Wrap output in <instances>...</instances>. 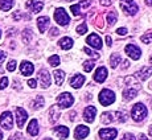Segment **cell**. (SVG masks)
<instances>
[{
	"instance_id": "obj_36",
	"label": "cell",
	"mask_w": 152,
	"mask_h": 140,
	"mask_svg": "<svg viewBox=\"0 0 152 140\" xmlns=\"http://www.w3.org/2000/svg\"><path fill=\"white\" fill-rule=\"evenodd\" d=\"M83 52L86 54H89V56H91L93 58H99V54L95 53V52H93L91 49H89V48H83Z\"/></svg>"
},
{
	"instance_id": "obj_13",
	"label": "cell",
	"mask_w": 152,
	"mask_h": 140,
	"mask_svg": "<svg viewBox=\"0 0 152 140\" xmlns=\"http://www.w3.org/2000/svg\"><path fill=\"white\" fill-rule=\"evenodd\" d=\"M25 5H27V8L29 11H32L33 13H37V12H40V11L42 9L44 3L42 1H37V0H28Z\"/></svg>"
},
{
	"instance_id": "obj_29",
	"label": "cell",
	"mask_w": 152,
	"mask_h": 140,
	"mask_svg": "<svg viewBox=\"0 0 152 140\" xmlns=\"http://www.w3.org/2000/svg\"><path fill=\"white\" fill-rule=\"evenodd\" d=\"M44 103H45V101H44V97H42V95H39V97H36V99L33 101V103H32V107H33L34 110L41 109V107L44 106Z\"/></svg>"
},
{
	"instance_id": "obj_8",
	"label": "cell",
	"mask_w": 152,
	"mask_h": 140,
	"mask_svg": "<svg viewBox=\"0 0 152 140\" xmlns=\"http://www.w3.org/2000/svg\"><path fill=\"white\" fill-rule=\"evenodd\" d=\"M118 135V131L115 128H102L99 130V136L102 140H114Z\"/></svg>"
},
{
	"instance_id": "obj_45",
	"label": "cell",
	"mask_w": 152,
	"mask_h": 140,
	"mask_svg": "<svg viewBox=\"0 0 152 140\" xmlns=\"http://www.w3.org/2000/svg\"><path fill=\"white\" fill-rule=\"evenodd\" d=\"M4 60H5V53L4 52H0V63H1ZM0 71H1V68H0Z\"/></svg>"
},
{
	"instance_id": "obj_43",
	"label": "cell",
	"mask_w": 152,
	"mask_h": 140,
	"mask_svg": "<svg viewBox=\"0 0 152 140\" xmlns=\"http://www.w3.org/2000/svg\"><path fill=\"white\" fill-rule=\"evenodd\" d=\"M28 86H29V87H32V89H34V87L37 86L36 79H29V81H28Z\"/></svg>"
},
{
	"instance_id": "obj_38",
	"label": "cell",
	"mask_w": 152,
	"mask_h": 140,
	"mask_svg": "<svg viewBox=\"0 0 152 140\" xmlns=\"http://www.w3.org/2000/svg\"><path fill=\"white\" fill-rule=\"evenodd\" d=\"M31 36H32L31 31H29V29H25L24 33H23V39H24V41H25V42H28V41H29V39H31Z\"/></svg>"
},
{
	"instance_id": "obj_20",
	"label": "cell",
	"mask_w": 152,
	"mask_h": 140,
	"mask_svg": "<svg viewBox=\"0 0 152 140\" xmlns=\"http://www.w3.org/2000/svg\"><path fill=\"white\" fill-rule=\"evenodd\" d=\"M49 23H50V19H49V17H46V16L39 17V19H37V27H39L40 32L44 33V32L46 31V28L49 27Z\"/></svg>"
},
{
	"instance_id": "obj_24",
	"label": "cell",
	"mask_w": 152,
	"mask_h": 140,
	"mask_svg": "<svg viewBox=\"0 0 152 140\" xmlns=\"http://www.w3.org/2000/svg\"><path fill=\"white\" fill-rule=\"evenodd\" d=\"M136 94H138V91H136L134 87L126 89L123 91V99H124V101H131V99H134L136 97Z\"/></svg>"
},
{
	"instance_id": "obj_16",
	"label": "cell",
	"mask_w": 152,
	"mask_h": 140,
	"mask_svg": "<svg viewBox=\"0 0 152 140\" xmlns=\"http://www.w3.org/2000/svg\"><path fill=\"white\" fill-rule=\"evenodd\" d=\"M33 70H34L33 63L28 62V61H23L21 65H20V71H21L23 75H27L28 77V75H31L33 73Z\"/></svg>"
},
{
	"instance_id": "obj_12",
	"label": "cell",
	"mask_w": 152,
	"mask_h": 140,
	"mask_svg": "<svg viewBox=\"0 0 152 140\" xmlns=\"http://www.w3.org/2000/svg\"><path fill=\"white\" fill-rule=\"evenodd\" d=\"M40 77V82H41V87L42 89H46V87L50 86V74H49L48 70L42 69L39 74Z\"/></svg>"
},
{
	"instance_id": "obj_15",
	"label": "cell",
	"mask_w": 152,
	"mask_h": 140,
	"mask_svg": "<svg viewBox=\"0 0 152 140\" xmlns=\"http://www.w3.org/2000/svg\"><path fill=\"white\" fill-rule=\"evenodd\" d=\"M106 78H107V69L104 68V66L98 68L97 71H95V74H94V79L97 81V82L102 83V82H104V81H106Z\"/></svg>"
},
{
	"instance_id": "obj_21",
	"label": "cell",
	"mask_w": 152,
	"mask_h": 140,
	"mask_svg": "<svg viewBox=\"0 0 152 140\" xmlns=\"http://www.w3.org/2000/svg\"><path fill=\"white\" fill-rule=\"evenodd\" d=\"M27 130H28L29 135H32V136L39 135V122H37L36 119H32V120L29 122Z\"/></svg>"
},
{
	"instance_id": "obj_53",
	"label": "cell",
	"mask_w": 152,
	"mask_h": 140,
	"mask_svg": "<svg viewBox=\"0 0 152 140\" xmlns=\"http://www.w3.org/2000/svg\"><path fill=\"white\" fill-rule=\"evenodd\" d=\"M3 139V132H1V130H0V140Z\"/></svg>"
},
{
	"instance_id": "obj_39",
	"label": "cell",
	"mask_w": 152,
	"mask_h": 140,
	"mask_svg": "<svg viewBox=\"0 0 152 140\" xmlns=\"http://www.w3.org/2000/svg\"><path fill=\"white\" fill-rule=\"evenodd\" d=\"M7 69H8V71H15V69H16V61H10L8 62V65H7Z\"/></svg>"
},
{
	"instance_id": "obj_5",
	"label": "cell",
	"mask_w": 152,
	"mask_h": 140,
	"mask_svg": "<svg viewBox=\"0 0 152 140\" xmlns=\"http://www.w3.org/2000/svg\"><path fill=\"white\" fill-rule=\"evenodd\" d=\"M121 7L124 11V13L130 15V16H134V15L138 12V5L134 3V0H122Z\"/></svg>"
},
{
	"instance_id": "obj_22",
	"label": "cell",
	"mask_w": 152,
	"mask_h": 140,
	"mask_svg": "<svg viewBox=\"0 0 152 140\" xmlns=\"http://www.w3.org/2000/svg\"><path fill=\"white\" fill-rule=\"evenodd\" d=\"M101 122L103 124H110V123H113V122H116L115 120V112H111V111L103 112L101 116Z\"/></svg>"
},
{
	"instance_id": "obj_11",
	"label": "cell",
	"mask_w": 152,
	"mask_h": 140,
	"mask_svg": "<svg viewBox=\"0 0 152 140\" xmlns=\"http://www.w3.org/2000/svg\"><path fill=\"white\" fill-rule=\"evenodd\" d=\"M89 132H90L89 127L83 126V124H80V126L75 127V131H74V139H77V140L85 139L87 135H89Z\"/></svg>"
},
{
	"instance_id": "obj_34",
	"label": "cell",
	"mask_w": 152,
	"mask_h": 140,
	"mask_svg": "<svg viewBox=\"0 0 152 140\" xmlns=\"http://www.w3.org/2000/svg\"><path fill=\"white\" fill-rule=\"evenodd\" d=\"M87 32V25L85 24V23H82L81 25H78L77 27V33L78 34H85Z\"/></svg>"
},
{
	"instance_id": "obj_58",
	"label": "cell",
	"mask_w": 152,
	"mask_h": 140,
	"mask_svg": "<svg viewBox=\"0 0 152 140\" xmlns=\"http://www.w3.org/2000/svg\"><path fill=\"white\" fill-rule=\"evenodd\" d=\"M0 37H1V33H0Z\"/></svg>"
},
{
	"instance_id": "obj_47",
	"label": "cell",
	"mask_w": 152,
	"mask_h": 140,
	"mask_svg": "<svg viewBox=\"0 0 152 140\" xmlns=\"http://www.w3.org/2000/svg\"><path fill=\"white\" fill-rule=\"evenodd\" d=\"M50 34H52V36H57V34H58V29L57 28H52Z\"/></svg>"
},
{
	"instance_id": "obj_33",
	"label": "cell",
	"mask_w": 152,
	"mask_h": 140,
	"mask_svg": "<svg viewBox=\"0 0 152 140\" xmlns=\"http://www.w3.org/2000/svg\"><path fill=\"white\" fill-rule=\"evenodd\" d=\"M142 41L144 44H151L152 42V32H148L144 36H142Z\"/></svg>"
},
{
	"instance_id": "obj_50",
	"label": "cell",
	"mask_w": 152,
	"mask_h": 140,
	"mask_svg": "<svg viewBox=\"0 0 152 140\" xmlns=\"http://www.w3.org/2000/svg\"><path fill=\"white\" fill-rule=\"evenodd\" d=\"M106 42H107V45L109 46H111V44H113L111 42V36H106Z\"/></svg>"
},
{
	"instance_id": "obj_23",
	"label": "cell",
	"mask_w": 152,
	"mask_h": 140,
	"mask_svg": "<svg viewBox=\"0 0 152 140\" xmlns=\"http://www.w3.org/2000/svg\"><path fill=\"white\" fill-rule=\"evenodd\" d=\"M49 122L50 123H56V122L60 119V109H58V106H52L50 110H49Z\"/></svg>"
},
{
	"instance_id": "obj_48",
	"label": "cell",
	"mask_w": 152,
	"mask_h": 140,
	"mask_svg": "<svg viewBox=\"0 0 152 140\" xmlns=\"http://www.w3.org/2000/svg\"><path fill=\"white\" fill-rule=\"evenodd\" d=\"M69 119H70V120H74V119H75V112L74 111H72L69 114Z\"/></svg>"
},
{
	"instance_id": "obj_35",
	"label": "cell",
	"mask_w": 152,
	"mask_h": 140,
	"mask_svg": "<svg viewBox=\"0 0 152 140\" xmlns=\"http://www.w3.org/2000/svg\"><path fill=\"white\" fill-rule=\"evenodd\" d=\"M70 11H72V13H73V15L78 16V15L81 13V7H80L78 4H74V5H72V7H70Z\"/></svg>"
},
{
	"instance_id": "obj_32",
	"label": "cell",
	"mask_w": 152,
	"mask_h": 140,
	"mask_svg": "<svg viewBox=\"0 0 152 140\" xmlns=\"http://www.w3.org/2000/svg\"><path fill=\"white\" fill-rule=\"evenodd\" d=\"M107 21H109L110 25H114L116 23V13L115 12H110L107 15Z\"/></svg>"
},
{
	"instance_id": "obj_42",
	"label": "cell",
	"mask_w": 152,
	"mask_h": 140,
	"mask_svg": "<svg viewBox=\"0 0 152 140\" xmlns=\"http://www.w3.org/2000/svg\"><path fill=\"white\" fill-rule=\"evenodd\" d=\"M122 140H136V139H135V136H134L132 133H124Z\"/></svg>"
},
{
	"instance_id": "obj_57",
	"label": "cell",
	"mask_w": 152,
	"mask_h": 140,
	"mask_svg": "<svg viewBox=\"0 0 152 140\" xmlns=\"http://www.w3.org/2000/svg\"><path fill=\"white\" fill-rule=\"evenodd\" d=\"M151 63H152V57H151Z\"/></svg>"
},
{
	"instance_id": "obj_41",
	"label": "cell",
	"mask_w": 152,
	"mask_h": 140,
	"mask_svg": "<svg viewBox=\"0 0 152 140\" xmlns=\"http://www.w3.org/2000/svg\"><path fill=\"white\" fill-rule=\"evenodd\" d=\"M10 140H25L24 139V136L21 135V133H15L13 136H11Z\"/></svg>"
},
{
	"instance_id": "obj_14",
	"label": "cell",
	"mask_w": 152,
	"mask_h": 140,
	"mask_svg": "<svg viewBox=\"0 0 152 140\" xmlns=\"http://www.w3.org/2000/svg\"><path fill=\"white\" fill-rule=\"evenodd\" d=\"M95 114H97V109H95L94 106L86 107L85 111H83V119L86 122H89V123H91V122L94 120V118H95Z\"/></svg>"
},
{
	"instance_id": "obj_56",
	"label": "cell",
	"mask_w": 152,
	"mask_h": 140,
	"mask_svg": "<svg viewBox=\"0 0 152 140\" xmlns=\"http://www.w3.org/2000/svg\"><path fill=\"white\" fill-rule=\"evenodd\" d=\"M66 1H73V0H66Z\"/></svg>"
},
{
	"instance_id": "obj_52",
	"label": "cell",
	"mask_w": 152,
	"mask_h": 140,
	"mask_svg": "<svg viewBox=\"0 0 152 140\" xmlns=\"http://www.w3.org/2000/svg\"><path fill=\"white\" fill-rule=\"evenodd\" d=\"M145 4L150 5V7H152V0H145Z\"/></svg>"
},
{
	"instance_id": "obj_7",
	"label": "cell",
	"mask_w": 152,
	"mask_h": 140,
	"mask_svg": "<svg viewBox=\"0 0 152 140\" xmlns=\"http://www.w3.org/2000/svg\"><path fill=\"white\" fill-rule=\"evenodd\" d=\"M28 119V112L25 111L21 107H16V122H17V127L23 128Z\"/></svg>"
},
{
	"instance_id": "obj_18",
	"label": "cell",
	"mask_w": 152,
	"mask_h": 140,
	"mask_svg": "<svg viewBox=\"0 0 152 140\" xmlns=\"http://www.w3.org/2000/svg\"><path fill=\"white\" fill-rule=\"evenodd\" d=\"M151 74H152V68H150V66H144V68H142L138 73H136V77H138L140 81H145L151 77Z\"/></svg>"
},
{
	"instance_id": "obj_26",
	"label": "cell",
	"mask_w": 152,
	"mask_h": 140,
	"mask_svg": "<svg viewBox=\"0 0 152 140\" xmlns=\"http://www.w3.org/2000/svg\"><path fill=\"white\" fill-rule=\"evenodd\" d=\"M53 74H54L56 83H57L58 86H61V85H62V82H64V79H65V73H64L62 70H56Z\"/></svg>"
},
{
	"instance_id": "obj_2",
	"label": "cell",
	"mask_w": 152,
	"mask_h": 140,
	"mask_svg": "<svg viewBox=\"0 0 152 140\" xmlns=\"http://www.w3.org/2000/svg\"><path fill=\"white\" fill-rule=\"evenodd\" d=\"M73 103H74V98H73V95L69 94V93H62V94H60L57 97L58 109H68Z\"/></svg>"
},
{
	"instance_id": "obj_28",
	"label": "cell",
	"mask_w": 152,
	"mask_h": 140,
	"mask_svg": "<svg viewBox=\"0 0 152 140\" xmlns=\"http://www.w3.org/2000/svg\"><path fill=\"white\" fill-rule=\"evenodd\" d=\"M13 7V0H0V9L10 11Z\"/></svg>"
},
{
	"instance_id": "obj_46",
	"label": "cell",
	"mask_w": 152,
	"mask_h": 140,
	"mask_svg": "<svg viewBox=\"0 0 152 140\" xmlns=\"http://www.w3.org/2000/svg\"><path fill=\"white\" fill-rule=\"evenodd\" d=\"M111 3H113V0H101V4L103 5H110Z\"/></svg>"
},
{
	"instance_id": "obj_10",
	"label": "cell",
	"mask_w": 152,
	"mask_h": 140,
	"mask_svg": "<svg viewBox=\"0 0 152 140\" xmlns=\"http://www.w3.org/2000/svg\"><path fill=\"white\" fill-rule=\"evenodd\" d=\"M86 42L89 44L91 48H95V49H102V40L98 34L95 33H91L89 37L86 39Z\"/></svg>"
},
{
	"instance_id": "obj_27",
	"label": "cell",
	"mask_w": 152,
	"mask_h": 140,
	"mask_svg": "<svg viewBox=\"0 0 152 140\" xmlns=\"http://www.w3.org/2000/svg\"><path fill=\"white\" fill-rule=\"evenodd\" d=\"M122 61V57H121V54L119 53H113V56L110 57V65H111V68L113 69H115L116 66H118V63Z\"/></svg>"
},
{
	"instance_id": "obj_49",
	"label": "cell",
	"mask_w": 152,
	"mask_h": 140,
	"mask_svg": "<svg viewBox=\"0 0 152 140\" xmlns=\"http://www.w3.org/2000/svg\"><path fill=\"white\" fill-rule=\"evenodd\" d=\"M122 66H123V69H127L128 66H130V62H128L127 60H124V61H123V65H122Z\"/></svg>"
},
{
	"instance_id": "obj_4",
	"label": "cell",
	"mask_w": 152,
	"mask_h": 140,
	"mask_svg": "<svg viewBox=\"0 0 152 140\" xmlns=\"http://www.w3.org/2000/svg\"><path fill=\"white\" fill-rule=\"evenodd\" d=\"M54 19H56V21H57L60 25H62V27L68 25L69 21H70L69 15L66 13V11L64 9V8H58V9H56V12H54Z\"/></svg>"
},
{
	"instance_id": "obj_44",
	"label": "cell",
	"mask_w": 152,
	"mask_h": 140,
	"mask_svg": "<svg viewBox=\"0 0 152 140\" xmlns=\"http://www.w3.org/2000/svg\"><path fill=\"white\" fill-rule=\"evenodd\" d=\"M116 32H118V34H123V36L124 34H127V29L126 28H119Z\"/></svg>"
},
{
	"instance_id": "obj_51",
	"label": "cell",
	"mask_w": 152,
	"mask_h": 140,
	"mask_svg": "<svg viewBox=\"0 0 152 140\" xmlns=\"http://www.w3.org/2000/svg\"><path fill=\"white\" fill-rule=\"evenodd\" d=\"M139 140H147V136L143 135V133H140V135H139Z\"/></svg>"
},
{
	"instance_id": "obj_1",
	"label": "cell",
	"mask_w": 152,
	"mask_h": 140,
	"mask_svg": "<svg viewBox=\"0 0 152 140\" xmlns=\"http://www.w3.org/2000/svg\"><path fill=\"white\" fill-rule=\"evenodd\" d=\"M147 116V109L143 103H136L131 110V118L135 122H142Z\"/></svg>"
},
{
	"instance_id": "obj_54",
	"label": "cell",
	"mask_w": 152,
	"mask_h": 140,
	"mask_svg": "<svg viewBox=\"0 0 152 140\" xmlns=\"http://www.w3.org/2000/svg\"><path fill=\"white\" fill-rule=\"evenodd\" d=\"M150 135H151V136H152V126H151V127H150Z\"/></svg>"
},
{
	"instance_id": "obj_55",
	"label": "cell",
	"mask_w": 152,
	"mask_h": 140,
	"mask_svg": "<svg viewBox=\"0 0 152 140\" xmlns=\"http://www.w3.org/2000/svg\"><path fill=\"white\" fill-rule=\"evenodd\" d=\"M44 140H52L50 138H45V139H44Z\"/></svg>"
},
{
	"instance_id": "obj_9",
	"label": "cell",
	"mask_w": 152,
	"mask_h": 140,
	"mask_svg": "<svg viewBox=\"0 0 152 140\" xmlns=\"http://www.w3.org/2000/svg\"><path fill=\"white\" fill-rule=\"evenodd\" d=\"M124 52L132 58V60H139V58L142 57V50H140L138 46L134 45V44H128L124 48Z\"/></svg>"
},
{
	"instance_id": "obj_37",
	"label": "cell",
	"mask_w": 152,
	"mask_h": 140,
	"mask_svg": "<svg viewBox=\"0 0 152 140\" xmlns=\"http://www.w3.org/2000/svg\"><path fill=\"white\" fill-rule=\"evenodd\" d=\"M7 86H8V78L7 77H3L1 79H0V90L5 89Z\"/></svg>"
},
{
	"instance_id": "obj_19",
	"label": "cell",
	"mask_w": 152,
	"mask_h": 140,
	"mask_svg": "<svg viewBox=\"0 0 152 140\" xmlns=\"http://www.w3.org/2000/svg\"><path fill=\"white\" fill-rule=\"evenodd\" d=\"M54 132L58 136V139L65 140L69 136V128L65 126H58V127H54Z\"/></svg>"
},
{
	"instance_id": "obj_30",
	"label": "cell",
	"mask_w": 152,
	"mask_h": 140,
	"mask_svg": "<svg viewBox=\"0 0 152 140\" xmlns=\"http://www.w3.org/2000/svg\"><path fill=\"white\" fill-rule=\"evenodd\" d=\"M94 66H95V63H94V61H85V62H83V70H85V71H87V73H89V71H91V70L93 69H94Z\"/></svg>"
},
{
	"instance_id": "obj_31",
	"label": "cell",
	"mask_w": 152,
	"mask_h": 140,
	"mask_svg": "<svg viewBox=\"0 0 152 140\" xmlns=\"http://www.w3.org/2000/svg\"><path fill=\"white\" fill-rule=\"evenodd\" d=\"M48 61H49V63H50L52 66H54V68H56V66L60 65V57H58L57 54H53L52 57H49V60H48Z\"/></svg>"
},
{
	"instance_id": "obj_17",
	"label": "cell",
	"mask_w": 152,
	"mask_h": 140,
	"mask_svg": "<svg viewBox=\"0 0 152 140\" xmlns=\"http://www.w3.org/2000/svg\"><path fill=\"white\" fill-rule=\"evenodd\" d=\"M83 82H85V77L81 74H75L74 77H72L69 81L70 86L74 87V89H80V87L83 85Z\"/></svg>"
},
{
	"instance_id": "obj_3",
	"label": "cell",
	"mask_w": 152,
	"mask_h": 140,
	"mask_svg": "<svg viewBox=\"0 0 152 140\" xmlns=\"http://www.w3.org/2000/svg\"><path fill=\"white\" fill-rule=\"evenodd\" d=\"M114 101H115L114 91H111L109 89H104L101 91V94H99V102L102 103V106H110Z\"/></svg>"
},
{
	"instance_id": "obj_25",
	"label": "cell",
	"mask_w": 152,
	"mask_h": 140,
	"mask_svg": "<svg viewBox=\"0 0 152 140\" xmlns=\"http://www.w3.org/2000/svg\"><path fill=\"white\" fill-rule=\"evenodd\" d=\"M60 46L64 49V50H68V49H70L73 46V40L70 39V37H64V39L60 40Z\"/></svg>"
},
{
	"instance_id": "obj_6",
	"label": "cell",
	"mask_w": 152,
	"mask_h": 140,
	"mask_svg": "<svg viewBox=\"0 0 152 140\" xmlns=\"http://www.w3.org/2000/svg\"><path fill=\"white\" fill-rule=\"evenodd\" d=\"M0 124H1L3 128L5 130H11L13 127V118H12V114L10 111H5L0 115Z\"/></svg>"
},
{
	"instance_id": "obj_40",
	"label": "cell",
	"mask_w": 152,
	"mask_h": 140,
	"mask_svg": "<svg viewBox=\"0 0 152 140\" xmlns=\"http://www.w3.org/2000/svg\"><path fill=\"white\" fill-rule=\"evenodd\" d=\"M90 4H91V0H81L78 5H80V7H83V8H87Z\"/></svg>"
}]
</instances>
